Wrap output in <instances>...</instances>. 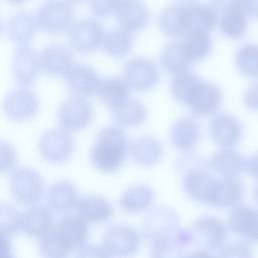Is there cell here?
Returning a JSON list of instances; mask_svg holds the SVG:
<instances>
[{"label": "cell", "instance_id": "1", "mask_svg": "<svg viewBox=\"0 0 258 258\" xmlns=\"http://www.w3.org/2000/svg\"><path fill=\"white\" fill-rule=\"evenodd\" d=\"M129 144L123 127L119 125L104 127L91 149V164L103 173L117 172L125 161Z\"/></svg>", "mask_w": 258, "mask_h": 258}, {"label": "cell", "instance_id": "2", "mask_svg": "<svg viewBox=\"0 0 258 258\" xmlns=\"http://www.w3.org/2000/svg\"><path fill=\"white\" fill-rule=\"evenodd\" d=\"M9 186L16 202L26 207L37 205L44 195L42 176L28 166L16 167L11 171Z\"/></svg>", "mask_w": 258, "mask_h": 258}, {"label": "cell", "instance_id": "3", "mask_svg": "<svg viewBox=\"0 0 258 258\" xmlns=\"http://www.w3.org/2000/svg\"><path fill=\"white\" fill-rule=\"evenodd\" d=\"M102 245L114 258H130L141 248L142 236L133 227L116 223L105 230L102 236Z\"/></svg>", "mask_w": 258, "mask_h": 258}, {"label": "cell", "instance_id": "4", "mask_svg": "<svg viewBox=\"0 0 258 258\" xmlns=\"http://www.w3.org/2000/svg\"><path fill=\"white\" fill-rule=\"evenodd\" d=\"M38 28L47 34L68 33L74 24V10L66 0H46L35 14Z\"/></svg>", "mask_w": 258, "mask_h": 258}, {"label": "cell", "instance_id": "5", "mask_svg": "<svg viewBox=\"0 0 258 258\" xmlns=\"http://www.w3.org/2000/svg\"><path fill=\"white\" fill-rule=\"evenodd\" d=\"M76 144L71 133L61 128L50 129L42 133L37 141L40 157L50 164H62L74 155Z\"/></svg>", "mask_w": 258, "mask_h": 258}, {"label": "cell", "instance_id": "6", "mask_svg": "<svg viewBox=\"0 0 258 258\" xmlns=\"http://www.w3.org/2000/svg\"><path fill=\"white\" fill-rule=\"evenodd\" d=\"M177 213L168 206L153 208L142 222V236L149 242L174 237L180 229Z\"/></svg>", "mask_w": 258, "mask_h": 258}, {"label": "cell", "instance_id": "7", "mask_svg": "<svg viewBox=\"0 0 258 258\" xmlns=\"http://www.w3.org/2000/svg\"><path fill=\"white\" fill-rule=\"evenodd\" d=\"M122 78L135 92H148L158 83L160 72L158 64L151 58L136 56L128 59L123 68Z\"/></svg>", "mask_w": 258, "mask_h": 258}, {"label": "cell", "instance_id": "8", "mask_svg": "<svg viewBox=\"0 0 258 258\" xmlns=\"http://www.w3.org/2000/svg\"><path fill=\"white\" fill-rule=\"evenodd\" d=\"M228 231V227L212 215L198 217L190 227L192 243L208 251L220 250L225 245Z\"/></svg>", "mask_w": 258, "mask_h": 258}, {"label": "cell", "instance_id": "9", "mask_svg": "<svg viewBox=\"0 0 258 258\" xmlns=\"http://www.w3.org/2000/svg\"><path fill=\"white\" fill-rule=\"evenodd\" d=\"M105 29L100 21L85 18L75 21L68 31L70 47L79 53H91L102 46Z\"/></svg>", "mask_w": 258, "mask_h": 258}, {"label": "cell", "instance_id": "10", "mask_svg": "<svg viewBox=\"0 0 258 258\" xmlns=\"http://www.w3.org/2000/svg\"><path fill=\"white\" fill-rule=\"evenodd\" d=\"M94 116L92 104L85 98L71 97L57 108L56 118L59 128L69 133L81 131L88 127Z\"/></svg>", "mask_w": 258, "mask_h": 258}, {"label": "cell", "instance_id": "11", "mask_svg": "<svg viewBox=\"0 0 258 258\" xmlns=\"http://www.w3.org/2000/svg\"><path fill=\"white\" fill-rule=\"evenodd\" d=\"M224 101L221 87L216 83L200 79L187 102L188 110L198 117H210L217 114Z\"/></svg>", "mask_w": 258, "mask_h": 258}, {"label": "cell", "instance_id": "12", "mask_svg": "<svg viewBox=\"0 0 258 258\" xmlns=\"http://www.w3.org/2000/svg\"><path fill=\"white\" fill-rule=\"evenodd\" d=\"M39 110L37 95L27 87H19L10 91L3 101L5 116L16 123L33 119Z\"/></svg>", "mask_w": 258, "mask_h": 258}, {"label": "cell", "instance_id": "13", "mask_svg": "<svg viewBox=\"0 0 258 258\" xmlns=\"http://www.w3.org/2000/svg\"><path fill=\"white\" fill-rule=\"evenodd\" d=\"M11 69L13 79L19 87H30L42 72L39 52L28 45L18 46L12 55Z\"/></svg>", "mask_w": 258, "mask_h": 258}, {"label": "cell", "instance_id": "14", "mask_svg": "<svg viewBox=\"0 0 258 258\" xmlns=\"http://www.w3.org/2000/svg\"><path fill=\"white\" fill-rule=\"evenodd\" d=\"M209 134L221 148H235L243 137V125L233 114L219 113L210 121Z\"/></svg>", "mask_w": 258, "mask_h": 258}, {"label": "cell", "instance_id": "15", "mask_svg": "<svg viewBox=\"0 0 258 258\" xmlns=\"http://www.w3.org/2000/svg\"><path fill=\"white\" fill-rule=\"evenodd\" d=\"M217 180L209 168H201L183 175L181 185L188 199L201 205L212 206Z\"/></svg>", "mask_w": 258, "mask_h": 258}, {"label": "cell", "instance_id": "16", "mask_svg": "<svg viewBox=\"0 0 258 258\" xmlns=\"http://www.w3.org/2000/svg\"><path fill=\"white\" fill-rule=\"evenodd\" d=\"M63 80L67 90L72 97L87 99L97 94L102 79L93 67L79 63L73 66Z\"/></svg>", "mask_w": 258, "mask_h": 258}, {"label": "cell", "instance_id": "17", "mask_svg": "<svg viewBox=\"0 0 258 258\" xmlns=\"http://www.w3.org/2000/svg\"><path fill=\"white\" fill-rule=\"evenodd\" d=\"M227 227L232 234L248 243H258V209L250 205L233 208L227 219Z\"/></svg>", "mask_w": 258, "mask_h": 258}, {"label": "cell", "instance_id": "18", "mask_svg": "<svg viewBox=\"0 0 258 258\" xmlns=\"http://www.w3.org/2000/svg\"><path fill=\"white\" fill-rule=\"evenodd\" d=\"M114 15L119 27L131 33L143 30L150 21V12L143 0H121Z\"/></svg>", "mask_w": 258, "mask_h": 258}, {"label": "cell", "instance_id": "19", "mask_svg": "<svg viewBox=\"0 0 258 258\" xmlns=\"http://www.w3.org/2000/svg\"><path fill=\"white\" fill-rule=\"evenodd\" d=\"M41 71L52 78H64L73 68L71 50L61 44H50L39 52Z\"/></svg>", "mask_w": 258, "mask_h": 258}, {"label": "cell", "instance_id": "20", "mask_svg": "<svg viewBox=\"0 0 258 258\" xmlns=\"http://www.w3.org/2000/svg\"><path fill=\"white\" fill-rule=\"evenodd\" d=\"M53 212L47 206L34 205L22 213L21 232L31 238H41L54 227Z\"/></svg>", "mask_w": 258, "mask_h": 258}, {"label": "cell", "instance_id": "21", "mask_svg": "<svg viewBox=\"0 0 258 258\" xmlns=\"http://www.w3.org/2000/svg\"><path fill=\"white\" fill-rule=\"evenodd\" d=\"M201 138V125L192 117H180L170 126L169 139L172 145L181 152L196 148Z\"/></svg>", "mask_w": 258, "mask_h": 258}, {"label": "cell", "instance_id": "22", "mask_svg": "<svg viewBox=\"0 0 258 258\" xmlns=\"http://www.w3.org/2000/svg\"><path fill=\"white\" fill-rule=\"evenodd\" d=\"M157 27L167 37L185 36L187 33L186 5L178 3L164 7L157 16Z\"/></svg>", "mask_w": 258, "mask_h": 258}, {"label": "cell", "instance_id": "23", "mask_svg": "<svg viewBox=\"0 0 258 258\" xmlns=\"http://www.w3.org/2000/svg\"><path fill=\"white\" fill-rule=\"evenodd\" d=\"M129 156L141 167H152L159 162L163 154L161 142L154 136L143 135L129 144Z\"/></svg>", "mask_w": 258, "mask_h": 258}, {"label": "cell", "instance_id": "24", "mask_svg": "<svg viewBox=\"0 0 258 258\" xmlns=\"http://www.w3.org/2000/svg\"><path fill=\"white\" fill-rule=\"evenodd\" d=\"M79 198L74 183L70 180H57L47 189L46 204L53 213L64 215L76 209Z\"/></svg>", "mask_w": 258, "mask_h": 258}, {"label": "cell", "instance_id": "25", "mask_svg": "<svg viewBox=\"0 0 258 258\" xmlns=\"http://www.w3.org/2000/svg\"><path fill=\"white\" fill-rule=\"evenodd\" d=\"M249 19L243 4H240L219 14L218 29L225 38L240 40L247 34Z\"/></svg>", "mask_w": 258, "mask_h": 258}, {"label": "cell", "instance_id": "26", "mask_svg": "<svg viewBox=\"0 0 258 258\" xmlns=\"http://www.w3.org/2000/svg\"><path fill=\"white\" fill-rule=\"evenodd\" d=\"M38 28L35 16L28 12H16L12 14L5 24V33L7 38L20 45H28L33 39Z\"/></svg>", "mask_w": 258, "mask_h": 258}, {"label": "cell", "instance_id": "27", "mask_svg": "<svg viewBox=\"0 0 258 258\" xmlns=\"http://www.w3.org/2000/svg\"><path fill=\"white\" fill-rule=\"evenodd\" d=\"M88 224L89 223L79 214L68 213L54 225V230L75 251L81 245L86 243L89 237Z\"/></svg>", "mask_w": 258, "mask_h": 258}, {"label": "cell", "instance_id": "28", "mask_svg": "<svg viewBox=\"0 0 258 258\" xmlns=\"http://www.w3.org/2000/svg\"><path fill=\"white\" fill-rule=\"evenodd\" d=\"M186 5L187 17V33L190 32H207L211 33L218 28L219 13L209 3H190Z\"/></svg>", "mask_w": 258, "mask_h": 258}, {"label": "cell", "instance_id": "29", "mask_svg": "<svg viewBox=\"0 0 258 258\" xmlns=\"http://www.w3.org/2000/svg\"><path fill=\"white\" fill-rule=\"evenodd\" d=\"M192 244L190 229L180 228L172 238L150 243V258H184L183 248Z\"/></svg>", "mask_w": 258, "mask_h": 258}, {"label": "cell", "instance_id": "30", "mask_svg": "<svg viewBox=\"0 0 258 258\" xmlns=\"http://www.w3.org/2000/svg\"><path fill=\"white\" fill-rule=\"evenodd\" d=\"M76 210L88 223H104L113 215V208L110 202L100 195L81 196Z\"/></svg>", "mask_w": 258, "mask_h": 258}, {"label": "cell", "instance_id": "31", "mask_svg": "<svg viewBox=\"0 0 258 258\" xmlns=\"http://www.w3.org/2000/svg\"><path fill=\"white\" fill-rule=\"evenodd\" d=\"M244 156L234 148H221L209 160L210 168L221 177H237L245 170Z\"/></svg>", "mask_w": 258, "mask_h": 258}, {"label": "cell", "instance_id": "32", "mask_svg": "<svg viewBox=\"0 0 258 258\" xmlns=\"http://www.w3.org/2000/svg\"><path fill=\"white\" fill-rule=\"evenodd\" d=\"M161 68L171 76L188 71L194 62L183 40L171 41L163 46L159 54Z\"/></svg>", "mask_w": 258, "mask_h": 258}, {"label": "cell", "instance_id": "33", "mask_svg": "<svg viewBox=\"0 0 258 258\" xmlns=\"http://www.w3.org/2000/svg\"><path fill=\"white\" fill-rule=\"evenodd\" d=\"M244 196V186L238 177H220L217 180L212 207L233 209L240 205Z\"/></svg>", "mask_w": 258, "mask_h": 258}, {"label": "cell", "instance_id": "34", "mask_svg": "<svg viewBox=\"0 0 258 258\" xmlns=\"http://www.w3.org/2000/svg\"><path fill=\"white\" fill-rule=\"evenodd\" d=\"M155 192L146 183H137L125 189L119 198L120 208L129 214L142 213L153 203Z\"/></svg>", "mask_w": 258, "mask_h": 258}, {"label": "cell", "instance_id": "35", "mask_svg": "<svg viewBox=\"0 0 258 258\" xmlns=\"http://www.w3.org/2000/svg\"><path fill=\"white\" fill-rule=\"evenodd\" d=\"M129 92L130 88L122 77H108L101 80L96 95L112 111L129 98Z\"/></svg>", "mask_w": 258, "mask_h": 258}, {"label": "cell", "instance_id": "36", "mask_svg": "<svg viewBox=\"0 0 258 258\" xmlns=\"http://www.w3.org/2000/svg\"><path fill=\"white\" fill-rule=\"evenodd\" d=\"M111 113L116 125L123 128L141 126L148 117L146 106L139 100L130 97L120 106L113 109Z\"/></svg>", "mask_w": 258, "mask_h": 258}, {"label": "cell", "instance_id": "37", "mask_svg": "<svg viewBox=\"0 0 258 258\" xmlns=\"http://www.w3.org/2000/svg\"><path fill=\"white\" fill-rule=\"evenodd\" d=\"M133 43V33L118 26L106 31L101 48L108 56L120 59L130 53Z\"/></svg>", "mask_w": 258, "mask_h": 258}, {"label": "cell", "instance_id": "38", "mask_svg": "<svg viewBox=\"0 0 258 258\" xmlns=\"http://www.w3.org/2000/svg\"><path fill=\"white\" fill-rule=\"evenodd\" d=\"M234 63L241 76L250 80H258V43L241 44L235 52Z\"/></svg>", "mask_w": 258, "mask_h": 258}, {"label": "cell", "instance_id": "39", "mask_svg": "<svg viewBox=\"0 0 258 258\" xmlns=\"http://www.w3.org/2000/svg\"><path fill=\"white\" fill-rule=\"evenodd\" d=\"M200 79L198 75L189 70L173 75L169 84V91L172 98L180 105L185 106Z\"/></svg>", "mask_w": 258, "mask_h": 258}, {"label": "cell", "instance_id": "40", "mask_svg": "<svg viewBox=\"0 0 258 258\" xmlns=\"http://www.w3.org/2000/svg\"><path fill=\"white\" fill-rule=\"evenodd\" d=\"M37 246L42 258H67L74 251L56 233L54 227L38 239Z\"/></svg>", "mask_w": 258, "mask_h": 258}, {"label": "cell", "instance_id": "41", "mask_svg": "<svg viewBox=\"0 0 258 258\" xmlns=\"http://www.w3.org/2000/svg\"><path fill=\"white\" fill-rule=\"evenodd\" d=\"M183 42L194 62L206 59L213 49L212 37L207 32H190L184 36Z\"/></svg>", "mask_w": 258, "mask_h": 258}, {"label": "cell", "instance_id": "42", "mask_svg": "<svg viewBox=\"0 0 258 258\" xmlns=\"http://www.w3.org/2000/svg\"><path fill=\"white\" fill-rule=\"evenodd\" d=\"M22 214L10 204H1L0 208V230L1 235L12 238L21 232Z\"/></svg>", "mask_w": 258, "mask_h": 258}, {"label": "cell", "instance_id": "43", "mask_svg": "<svg viewBox=\"0 0 258 258\" xmlns=\"http://www.w3.org/2000/svg\"><path fill=\"white\" fill-rule=\"evenodd\" d=\"M174 168L175 171L181 175H185L190 171L201 168L211 169L209 160L202 158L201 156L192 153L191 151L182 152V154L175 159Z\"/></svg>", "mask_w": 258, "mask_h": 258}, {"label": "cell", "instance_id": "44", "mask_svg": "<svg viewBox=\"0 0 258 258\" xmlns=\"http://www.w3.org/2000/svg\"><path fill=\"white\" fill-rule=\"evenodd\" d=\"M216 258H254V251L248 243L232 242L224 245Z\"/></svg>", "mask_w": 258, "mask_h": 258}, {"label": "cell", "instance_id": "45", "mask_svg": "<svg viewBox=\"0 0 258 258\" xmlns=\"http://www.w3.org/2000/svg\"><path fill=\"white\" fill-rule=\"evenodd\" d=\"M121 0H88L89 10L95 17H106L114 14Z\"/></svg>", "mask_w": 258, "mask_h": 258}, {"label": "cell", "instance_id": "46", "mask_svg": "<svg viewBox=\"0 0 258 258\" xmlns=\"http://www.w3.org/2000/svg\"><path fill=\"white\" fill-rule=\"evenodd\" d=\"M110 254L101 244L84 243L75 250V258H110Z\"/></svg>", "mask_w": 258, "mask_h": 258}, {"label": "cell", "instance_id": "47", "mask_svg": "<svg viewBox=\"0 0 258 258\" xmlns=\"http://www.w3.org/2000/svg\"><path fill=\"white\" fill-rule=\"evenodd\" d=\"M1 172L6 173L14 169L16 163V154L14 148L4 141L1 142Z\"/></svg>", "mask_w": 258, "mask_h": 258}, {"label": "cell", "instance_id": "48", "mask_svg": "<svg viewBox=\"0 0 258 258\" xmlns=\"http://www.w3.org/2000/svg\"><path fill=\"white\" fill-rule=\"evenodd\" d=\"M244 105L251 111L258 112V80L248 86L243 97Z\"/></svg>", "mask_w": 258, "mask_h": 258}, {"label": "cell", "instance_id": "49", "mask_svg": "<svg viewBox=\"0 0 258 258\" xmlns=\"http://www.w3.org/2000/svg\"><path fill=\"white\" fill-rule=\"evenodd\" d=\"M245 170L252 178L258 180V152L251 154L246 159Z\"/></svg>", "mask_w": 258, "mask_h": 258}, {"label": "cell", "instance_id": "50", "mask_svg": "<svg viewBox=\"0 0 258 258\" xmlns=\"http://www.w3.org/2000/svg\"><path fill=\"white\" fill-rule=\"evenodd\" d=\"M210 4L220 14L231 7L243 4V1L242 0H210Z\"/></svg>", "mask_w": 258, "mask_h": 258}, {"label": "cell", "instance_id": "51", "mask_svg": "<svg viewBox=\"0 0 258 258\" xmlns=\"http://www.w3.org/2000/svg\"><path fill=\"white\" fill-rule=\"evenodd\" d=\"M243 7L249 18L258 20V0H242Z\"/></svg>", "mask_w": 258, "mask_h": 258}, {"label": "cell", "instance_id": "52", "mask_svg": "<svg viewBox=\"0 0 258 258\" xmlns=\"http://www.w3.org/2000/svg\"><path fill=\"white\" fill-rule=\"evenodd\" d=\"M1 258H14L12 254L11 238L1 235Z\"/></svg>", "mask_w": 258, "mask_h": 258}, {"label": "cell", "instance_id": "53", "mask_svg": "<svg viewBox=\"0 0 258 258\" xmlns=\"http://www.w3.org/2000/svg\"><path fill=\"white\" fill-rule=\"evenodd\" d=\"M184 258H216V257H214L210 253V251L199 248L198 250H195V251L186 253Z\"/></svg>", "mask_w": 258, "mask_h": 258}, {"label": "cell", "instance_id": "54", "mask_svg": "<svg viewBox=\"0 0 258 258\" xmlns=\"http://www.w3.org/2000/svg\"><path fill=\"white\" fill-rule=\"evenodd\" d=\"M7 3L9 4H13V5H19V4H22L24 2H26L27 0H5Z\"/></svg>", "mask_w": 258, "mask_h": 258}, {"label": "cell", "instance_id": "55", "mask_svg": "<svg viewBox=\"0 0 258 258\" xmlns=\"http://www.w3.org/2000/svg\"><path fill=\"white\" fill-rule=\"evenodd\" d=\"M253 197H254V200L258 206V184L255 186L254 188V191H253Z\"/></svg>", "mask_w": 258, "mask_h": 258}, {"label": "cell", "instance_id": "56", "mask_svg": "<svg viewBox=\"0 0 258 258\" xmlns=\"http://www.w3.org/2000/svg\"><path fill=\"white\" fill-rule=\"evenodd\" d=\"M178 3L181 4H190V3H195L197 0H177Z\"/></svg>", "mask_w": 258, "mask_h": 258}, {"label": "cell", "instance_id": "57", "mask_svg": "<svg viewBox=\"0 0 258 258\" xmlns=\"http://www.w3.org/2000/svg\"><path fill=\"white\" fill-rule=\"evenodd\" d=\"M66 1H68L71 4H78V3H82V2H85L88 0H66Z\"/></svg>", "mask_w": 258, "mask_h": 258}]
</instances>
